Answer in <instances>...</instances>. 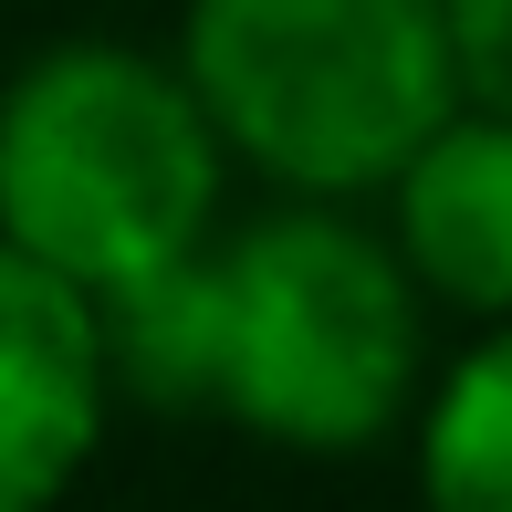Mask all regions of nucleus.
Returning a JSON list of instances; mask_svg holds the SVG:
<instances>
[{"label":"nucleus","mask_w":512,"mask_h":512,"mask_svg":"<svg viewBox=\"0 0 512 512\" xmlns=\"http://www.w3.org/2000/svg\"><path fill=\"white\" fill-rule=\"evenodd\" d=\"M209 126L304 199L398 189V168L460 115L450 0H189Z\"/></svg>","instance_id":"obj_1"},{"label":"nucleus","mask_w":512,"mask_h":512,"mask_svg":"<svg viewBox=\"0 0 512 512\" xmlns=\"http://www.w3.org/2000/svg\"><path fill=\"white\" fill-rule=\"evenodd\" d=\"M220 147L189 63L63 42L0 95V241L42 251L84 293H126L189 262L220 209Z\"/></svg>","instance_id":"obj_2"},{"label":"nucleus","mask_w":512,"mask_h":512,"mask_svg":"<svg viewBox=\"0 0 512 512\" xmlns=\"http://www.w3.org/2000/svg\"><path fill=\"white\" fill-rule=\"evenodd\" d=\"M220 408L283 450H366L418 387V272L345 220H262L230 251Z\"/></svg>","instance_id":"obj_3"},{"label":"nucleus","mask_w":512,"mask_h":512,"mask_svg":"<svg viewBox=\"0 0 512 512\" xmlns=\"http://www.w3.org/2000/svg\"><path fill=\"white\" fill-rule=\"evenodd\" d=\"M105 304L42 251L0 241V512L53 502L105 429Z\"/></svg>","instance_id":"obj_4"},{"label":"nucleus","mask_w":512,"mask_h":512,"mask_svg":"<svg viewBox=\"0 0 512 512\" xmlns=\"http://www.w3.org/2000/svg\"><path fill=\"white\" fill-rule=\"evenodd\" d=\"M398 251L460 314H512V115H450L398 168Z\"/></svg>","instance_id":"obj_5"},{"label":"nucleus","mask_w":512,"mask_h":512,"mask_svg":"<svg viewBox=\"0 0 512 512\" xmlns=\"http://www.w3.org/2000/svg\"><path fill=\"white\" fill-rule=\"evenodd\" d=\"M105 356H115V387H136V398H157V408H220L230 272L209 262V251H189V262L105 293Z\"/></svg>","instance_id":"obj_6"},{"label":"nucleus","mask_w":512,"mask_h":512,"mask_svg":"<svg viewBox=\"0 0 512 512\" xmlns=\"http://www.w3.org/2000/svg\"><path fill=\"white\" fill-rule=\"evenodd\" d=\"M429 492L450 512H512V324L450 366L429 408Z\"/></svg>","instance_id":"obj_7"},{"label":"nucleus","mask_w":512,"mask_h":512,"mask_svg":"<svg viewBox=\"0 0 512 512\" xmlns=\"http://www.w3.org/2000/svg\"><path fill=\"white\" fill-rule=\"evenodd\" d=\"M450 32H460V84H471V105L512 115V0H450Z\"/></svg>","instance_id":"obj_8"}]
</instances>
